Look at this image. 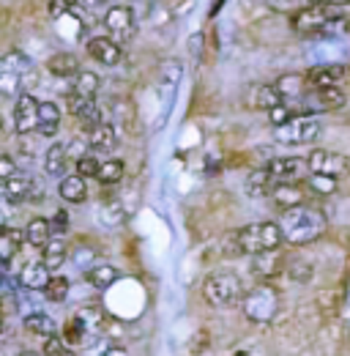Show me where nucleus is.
Returning a JSON list of instances; mask_svg holds the SVG:
<instances>
[{"instance_id": "obj_1", "label": "nucleus", "mask_w": 350, "mask_h": 356, "mask_svg": "<svg viewBox=\"0 0 350 356\" xmlns=\"http://www.w3.org/2000/svg\"><path fill=\"white\" fill-rule=\"evenodd\" d=\"M282 233H285V241L293 244V247H306L312 241H317L323 233H326V217L312 209V206H296V209H288L282 214Z\"/></svg>"}, {"instance_id": "obj_2", "label": "nucleus", "mask_w": 350, "mask_h": 356, "mask_svg": "<svg viewBox=\"0 0 350 356\" xmlns=\"http://www.w3.org/2000/svg\"><path fill=\"white\" fill-rule=\"evenodd\" d=\"M345 14L348 8L345 6H323V3H309L306 8H299L293 17H290V25L296 33L301 36H323L328 28L345 22Z\"/></svg>"}, {"instance_id": "obj_3", "label": "nucleus", "mask_w": 350, "mask_h": 356, "mask_svg": "<svg viewBox=\"0 0 350 356\" xmlns=\"http://www.w3.org/2000/svg\"><path fill=\"white\" fill-rule=\"evenodd\" d=\"M235 250L244 255H262V252H276L285 241L282 225L279 222H252L241 227L235 236Z\"/></svg>"}, {"instance_id": "obj_4", "label": "nucleus", "mask_w": 350, "mask_h": 356, "mask_svg": "<svg viewBox=\"0 0 350 356\" xmlns=\"http://www.w3.org/2000/svg\"><path fill=\"white\" fill-rule=\"evenodd\" d=\"M203 296H206V302L211 307L230 310V307H238L247 293H244V285H241L238 274H233V271H214L203 282Z\"/></svg>"}, {"instance_id": "obj_5", "label": "nucleus", "mask_w": 350, "mask_h": 356, "mask_svg": "<svg viewBox=\"0 0 350 356\" xmlns=\"http://www.w3.org/2000/svg\"><path fill=\"white\" fill-rule=\"evenodd\" d=\"M241 310H244V315L252 323H271L274 315L279 312V293H276V288H271L268 282L255 285L252 291H247V296L241 302Z\"/></svg>"}, {"instance_id": "obj_6", "label": "nucleus", "mask_w": 350, "mask_h": 356, "mask_svg": "<svg viewBox=\"0 0 350 356\" xmlns=\"http://www.w3.org/2000/svg\"><path fill=\"white\" fill-rule=\"evenodd\" d=\"M274 137L282 145H306L320 137V121L315 115H296L293 121L274 127Z\"/></svg>"}, {"instance_id": "obj_7", "label": "nucleus", "mask_w": 350, "mask_h": 356, "mask_svg": "<svg viewBox=\"0 0 350 356\" xmlns=\"http://www.w3.org/2000/svg\"><path fill=\"white\" fill-rule=\"evenodd\" d=\"M104 28L112 42H118V44L131 42L137 33V17H134L131 6H110L104 14Z\"/></svg>"}, {"instance_id": "obj_8", "label": "nucleus", "mask_w": 350, "mask_h": 356, "mask_svg": "<svg viewBox=\"0 0 350 356\" xmlns=\"http://www.w3.org/2000/svg\"><path fill=\"white\" fill-rule=\"evenodd\" d=\"M340 107H345V93L340 88H309L301 99L299 113L317 115V113H334Z\"/></svg>"}, {"instance_id": "obj_9", "label": "nucleus", "mask_w": 350, "mask_h": 356, "mask_svg": "<svg viewBox=\"0 0 350 356\" xmlns=\"http://www.w3.org/2000/svg\"><path fill=\"white\" fill-rule=\"evenodd\" d=\"M306 162H309V170H312V173H320V176L340 178L350 173V159L345 154H337V151L315 148V151L306 156Z\"/></svg>"}, {"instance_id": "obj_10", "label": "nucleus", "mask_w": 350, "mask_h": 356, "mask_svg": "<svg viewBox=\"0 0 350 356\" xmlns=\"http://www.w3.org/2000/svg\"><path fill=\"white\" fill-rule=\"evenodd\" d=\"M31 69H33V63H31V58H28L25 52H17V49L6 52V55H3V60H0L3 90H6V93H11V90H14V83H22V77H25Z\"/></svg>"}, {"instance_id": "obj_11", "label": "nucleus", "mask_w": 350, "mask_h": 356, "mask_svg": "<svg viewBox=\"0 0 350 356\" xmlns=\"http://www.w3.org/2000/svg\"><path fill=\"white\" fill-rule=\"evenodd\" d=\"M39 110H42V102H36L31 93H19L17 102H14V127H17V132H39Z\"/></svg>"}, {"instance_id": "obj_12", "label": "nucleus", "mask_w": 350, "mask_h": 356, "mask_svg": "<svg viewBox=\"0 0 350 356\" xmlns=\"http://www.w3.org/2000/svg\"><path fill=\"white\" fill-rule=\"evenodd\" d=\"M274 178L279 181V184H299V181H304L309 178V162L306 159H299V156H276V159H271L268 165H265Z\"/></svg>"}, {"instance_id": "obj_13", "label": "nucleus", "mask_w": 350, "mask_h": 356, "mask_svg": "<svg viewBox=\"0 0 350 356\" xmlns=\"http://www.w3.org/2000/svg\"><path fill=\"white\" fill-rule=\"evenodd\" d=\"M69 113L77 118V124H80L85 132L96 129L99 124H104V118H101V110H99L96 99L80 96V93H74V90H72V96H69Z\"/></svg>"}, {"instance_id": "obj_14", "label": "nucleus", "mask_w": 350, "mask_h": 356, "mask_svg": "<svg viewBox=\"0 0 350 356\" xmlns=\"http://www.w3.org/2000/svg\"><path fill=\"white\" fill-rule=\"evenodd\" d=\"M309 88H337L345 77H348V66L342 63H323V66H315L304 74Z\"/></svg>"}, {"instance_id": "obj_15", "label": "nucleus", "mask_w": 350, "mask_h": 356, "mask_svg": "<svg viewBox=\"0 0 350 356\" xmlns=\"http://www.w3.org/2000/svg\"><path fill=\"white\" fill-rule=\"evenodd\" d=\"M247 104H249L252 110H265V113H271L274 107L285 104V96H282V90L276 88V86L258 83V86H252L249 93H247Z\"/></svg>"}, {"instance_id": "obj_16", "label": "nucleus", "mask_w": 350, "mask_h": 356, "mask_svg": "<svg viewBox=\"0 0 350 356\" xmlns=\"http://www.w3.org/2000/svg\"><path fill=\"white\" fill-rule=\"evenodd\" d=\"M88 55H90L96 63H101V66H115V63L124 58L121 44L112 42L110 36H96V39H90V42H88Z\"/></svg>"}, {"instance_id": "obj_17", "label": "nucleus", "mask_w": 350, "mask_h": 356, "mask_svg": "<svg viewBox=\"0 0 350 356\" xmlns=\"http://www.w3.org/2000/svg\"><path fill=\"white\" fill-rule=\"evenodd\" d=\"M49 280H52V271L44 261H33L19 271V285L25 291H44L49 285Z\"/></svg>"}, {"instance_id": "obj_18", "label": "nucleus", "mask_w": 350, "mask_h": 356, "mask_svg": "<svg viewBox=\"0 0 350 356\" xmlns=\"http://www.w3.org/2000/svg\"><path fill=\"white\" fill-rule=\"evenodd\" d=\"M276 186H279V181L274 178L268 168H258L247 176V195L249 197H271Z\"/></svg>"}, {"instance_id": "obj_19", "label": "nucleus", "mask_w": 350, "mask_h": 356, "mask_svg": "<svg viewBox=\"0 0 350 356\" xmlns=\"http://www.w3.org/2000/svg\"><path fill=\"white\" fill-rule=\"evenodd\" d=\"M72 156H69V145L63 143H52L44 154V170L47 176H55V178H63L66 176V168H69Z\"/></svg>"}, {"instance_id": "obj_20", "label": "nucleus", "mask_w": 350, "mask_h": 356, "mask_svg": "<svg viewBox=\"0 0 350 356\" xmlns=\"http://www.w3.org/2000/svg\"><path fill=\"white\" fill-rule=\"evenodd\" d=\"M181 72L183 66L178 60H167L162 63V72H159V88H162V96H165V115L170 110V102L175 96V88H178V80H181Z\"/></svg>"}, {"instance_id": "obj_21", "label": "nucleus", "mask_w": 350, "mask_h": 356, "mask_svg": "<svg viewBox=\"0 0 350 356\" xmlns=\"http://www.w3.org/2000/svg\"><path fill=\"white\" fill-rule=\"evenodd\" d=\"M33 184H36L33 178L17 173V176H11L8 181H3V197H6L8 203H22V200H31Z\"/></svg>"}, {"instance_id": "obj_22", "label": "nucleus", "mask_w": 350, "mask_h": 356, "mask_svg": "<svg viewBox=\"0 0 350 356\" xmlns=\"http://www.w3.org/2000/svg\"><path fill=\"white\" fill-rule=\"evenodd\" d=\"M47 69H49V74H55V77H60V80H66V77H77L83 69H80V60L72 55V52H58V55H52L49 60H47Z\"/></svg>"}, {"instance_id": "obj_23", "label": "nucleus", "mask_w": 350, "mask_h": 356, "mask_svg": "<svg viewBox=\"0 0 350 356\" xmlns=\"http://www.w3.org/2000/svg\"><path fill=\"white\" fill-rule=\"evenodd\" d=\"M271 200L282 209V211H288V209H296V206H304V189L299 186V184H279L276 189H274V195H271Z\"/></svg>"}, {"instance_id": "obj_24", "label": "nucleus", "mask_w": 350, "mask_h": 356, "mask_svg": "<svg viewBox=\"0 0 350 356\" xmlns=\"http://www.w3.org/2000/svg\"><path fill=\"white\" fill-rule=\"evenodd\" d=\"M58 192H60V197L66 200V203H85L88 200V184L83 176H63L60 178V186H58Z\"/></svg>"}, {"instance_id": "obj_25", "label": "nucleus", "mask_w": 350, "mask_h": 356, "mask_svg": "<svg viewBox=\"0 0 350 356\" xmlns=\"http://www.w3.org/2000/svg\"><path fill=\"white\" fill-rule=\"evenodd\" d=\"M115 143H118V137H115V129H112V124H110V121H104V124H99L96 129H90V132H88V145H90L93 151L110 154V151L115 148Z\"/></svg>"}, {"instance_id": "obj_26", "label": "nucleus", "mask_w": 350, "mask_h": 356, "mask_svg": "<svg viewBox=\"0 0 350 356\" xmlns=\"http://www.w3.org/2000/svg\"><path fill=\"white\" fill-rule=\"evenodd\" d=\"M52 236H55V230H52V222L49 220H44V217H33L28 227H25V238H28V244L31 247H47L49 241H52Z\"/></svg>"}, {"instance_id": "obj_27", "label": "nucleus", "mask_w": 350, "mask_h": 356, "mask_svg": "<svg viewBox=\"0 0 350 356\" xmlns=\"http://www.w3.org/2000/svg\"><path fill=\"white\" fill-rule=\"evenodd\" d=\"M85 280L96 288V291H107V288H112V285L121 280V271H118L115 266H110V264H101V266L88 268Z\"/></svg>"}, {"instance_id": "obj_28", "label": "nucleus", "mask_w": 350, "mask_h": 356, "mask_svg": "<svg viewBox=\"0 0 350 356\" xmlns=\"http://www.w3.org/2000/svg\"><path fill=\"white\" fill-rule=\"evenodd\" d=\"M22 241H28L22 230H17V227H3V236H0V258H3L6 266H8L11 258L22 250Z\"/></svg>"}, {"instance_id": "obj_29", "label": "nucleus", "mask_w": 350, "mask_h": 356, "mask_svg": "<svg viewBox=\"0 0 350 356\" xmlns=\"http://www.w3.org/2000/svg\"><path fill=\"white\" fill-rule=\"evenodd\" d=\"M60 129V110L55 102H42L39 110V134L42 137H55Z\"/></svg>"}, {"instance_id": "obj_30", "label": "nucleus", "mask_w": 350, "mask_h": 356, "mask_svg": "<svg viewBox=\"0 0 350 356\" xmlns=\"http://www.w3.org/2000/svg\"><path fill=\"white\" fill-rule=\"evenodd\" d=\"M66 255H69V247L60 236H52V241L44 247V264L49 266V271H58V268L66 264Z\"/></svg>"}, {"instance_id": "obj_31", "label": "nucleus", "mask_w": 350, "mask_h": 356, "mask_svg": "<svg viewBox=\"0 0 350 356\" xmlns=\"http://www.w3.org/2000/svg\"><path fill=\"white\" fill-rule=\"evenodd\" d=\"M22 326L31 332V334H39V337H52L55 334V321L44 312H28Z\"/></svg>"}, {"instance_id": "obj_32", "label": "nucleus", "mask_w": 350, "mask_h": 356, "mask_svg": "<svg viewBox=\"0 0 350 356\" xmlns=\"http://www.w3.org/2000/svg\"><path fill=\"white\" fill-rule=\"evenodd\" d=\"M282 268V261L276 252H262V255H252V271L260 277V280H268L274 277L276 271Z\"/></svg>"}, {"instance_id": "obj_33", "label": "nucleus", "mask_w": 350, "mask_h": 356, "mask_svg": "<svg viewBox=\"0 0 350 356\" xmlns=\"http://www.w3.org/2000/svg\"><path fill=\"white\" fill-rule=\"evenodd\" d=\"M121 178H124V162H121V159H107V162H101L99 176H96L99 184L112 186V184H118Z\"/></svg>"}, {"instance_id": "obj_34", "label": "nucleus", "mask_w": 350, "mask_h": 356, "mask_svg": "<svg viewBox=\"0 0 350 356\" xmlns=\"http://www.w3.org/2000/svg\"><path fill=\"white\" fill-rule=\"evenodd\" d=\"M101 86V80H99V74L96 72H80L77 77H74V93H80V96H88V99H96V90Z\"/></svg>"}, {"instance_id": "obj_35", "label": "nucleus", "mask_w": 350, "mask_h": 356, "mask_svg": "<svg viewBox=\"0 0 350 356\" xmlns=\"http://www.w3.org/2000/svg\"><path fill=\"white\" fill-rule=\"evenodd\" d=\"M124 220H126V211H124V206L118 200H110V203H104L99 209V222L104 225V227H115V225H121Z\"/></svg>"}, {"instance_id": "obj_36", "label": "nucleus", "mask_w": 350, "mask_h": 356, "mask_svg": "<svg viewBox=\"0 0 350 356\" xmlns=\"http://www.w3.org/2000/svg\"><path fill=\"white\" fill-rule=\"evenodd\" d=\"M69 288H72V282L66 280V277H60V274H52V280H49V285L44 288V296L49 299V302H66V296H69Z\"/></svg>"}, {"instance_id": "obj_37", "label": "nucleus", "mask_w": 350, "mask_h": 356, "mask_svg": "<svg viewBox=\"0 0 350 356\" xmlns=\"http://www.w3.org/2000/svg\"><path fill=\"white\" fill-rule=\"evenodd\" d=\"M74 318L80 321V326L85 329L88 334H96V332H101V326H104V315L96 310V307H83Z\"/></svg>"}, {"instance_id": "obj_38", "label": "nucleus", "mask_w": 350, "mask_h": 356, "mask_svg": "<svg viewBox=\"0 0 350 356\" xmlns=\"http://www.w3.org/2000/svg\"><path fill=\"white\" fill-rule=\"evenodd\" d=\"M88 337H90V334L80 326V321H77V318H72V321L66 323V329H63V340H66V346H69V348H80Z\"/></svg>"}, {"instance_id": "obj_39", "label": "nucleus", "mask_w": 350, "mask_h": 356, "mask_svg": "<svg viewBox=\"0 0 350 356\" xmlns=\"http://www.w3.org/2000/svg\"><path fill=\"white\" fill-rule=\"evenodd\" d=\"M306 186H309L312 192H317V195H334V192H337V178L320 176V173H309Z\"/></svg>"}, {"instance_id": "obj_40", "label": "nucleus", "mask_w": 350, "mask_h": 356, "mask_svg": "<svg viewBox=\"0 0 350 356\" xmlns=\"http://www.w3.org/2000/svg\"><path fill=\"white\" fill-rule=\"evenodd\" d=\"M74 168H77V176L96 178V176H99V168H101V162H99L93 154H85V156H80V159L74 162Z\"/></svg>"}, {"instance_id": "obj_41", "label": "nucleus", "mask_w": 350, "mask_h": 356, "mask_svg": "<svg viewBox=\"0 0 350 356\" xmlns=\"http://www.w3.org/2000/svg\"><path fill=\"white\" fill-rule=\"evenodd\" d=\"M66 340L63 337H58V334H52V337H44V354L47 356H66Z\"/></svg>"}, {"instance_id": "obj_42", "label": "nucleus", "mask_w": 350, "mask_h": 356, "mask_svg": "<svg viewBox=\"0 0 350 356\" xmlns=\"http://www.w3.org/2000/svg\"><path fill=\"white\" fill-rule=\"evenodd\" d=\"M288 271H290V277H293L296 282H309V277H312V266L304 264V261H293Z\"/></svg>"}, {"instance_id": "obj_43", "label": "nucleus", "mask_w": 350, "mask_h": 356, "mask_svg": "<svg viewBox=\"0 0 350 356\" xmlns=\"http://www.w3.org/2000/svg\"><path fill=\"white\" fill-rule=\"evenodd\" d=\"M49 222H52V230H55V236H63V233L69 230V214L60 209V211H55V217H52Z\"/></svg>"}, {"instance_id": "obj_44", "label": "nucleus", "mask_w": 350, "mask_h": 356, "mask_svg": "<svg viewBox=\"0 0 350 356\" xmlns=\"http://www.w3.org/2000/svg\"><path fill=\"white\" fill-rule=\"evenodd\" d=\"M11 176H17V165H14V159L8 154H3L0 156V181H8Z\"/></svg>"}, {"instance_id": "obj_45", "label": "nucleus", "mask_w": 350, "mask_h": 356, "mask_svg": "<svg viewBox=\"0 0 350 356\" xmlns=\"http://www.w3.org/2000/svg\"><path fill=\"white\" fill-rule=\"evenodd\" d=\"M69 0H49V17L52 19H60L63 14H69Z\"/></svg>"}, {"instance_id": "obj_46", "label": "nucleus", "mask_w": 350, "mask_h": 356, "mask_svg": "<svg viewBox=\"0 0 350 356\" xmlns=\"http://www.w3.org/2000/svg\"><path fill=\"white\" fill-rule=\"evenodd\" d=\"M309 3H323V6H350V0H309Z\"/></svg>"}, {"instance_id": "obj_47", "label": "nucleus", "mask_w": 350, "mask_h": 356, "mask_svg": "<svg viewBox=\"0 0 350 356\" xmlns=\"http://www.w3.org/2000/svg\"><path fill=\"white\" fill-rule=\"evenodd\" d=\"M101 356H129V354H126L124 348H107V351H104Z\"/></svg>"}, {"instance_id": "obj_48", "label": "nucleus", "mask_w": 350, "mask_h": 356, "mask_svg": "<svg viewBox=\"0 0 350 356\" xmlns=\"http://www.w3.org/2000/svg\"><path fill=\"white\" fill-rule=\"evenodd\" d=\"M107 0H83V8H96V6H104Z\"/></svg>"}, {"instance_id": "obj_49", "label": "nucleus", "mask_w": 350, "mask_h": 356, "mask_svg": "<svg viewBox=\"0 0 350 356\" xmlns=\"http://www.w3.org/2000/svg\"><path fill=\"white\" fill-rule=\"evenodd\" d=\"M222 3H224V0H214V6H211V17H214L219 8H222Z\"/></svg>"}, {"instance_id": "obj_50", "label": "nucleus", "mask_w": 350, "mask_h": 356, "mask_svg": "<svg viewBox=\"0 0 350 356\" xmlns=\"http://www.w3.org/2000/svg\"><path fill=\"white\" fill-rule=\"evenodd\" d=\"M19 356H47V354H39V351H22Z\"/></svg>"}, {"instance_id": "obj_51", "label": "nucleus", "mask_w": 350, "mask_h": 356, "mask_svg": "<svg viewBox=\"0 0 350 356\" xmlns=\"http://www.w3.org/2000/svg\"><path fill=\"white\" fill-rule=\"evenodd\" d=\"M345 33H350V19L345 22Z\"/></svg>"}, {"instance_id": "obj_52", "label": "nucleus", "mask_w": 350, "mask_h": 356, "mask_svg": "<svg viewBox=\"0 0 350 356\" xmlns=\"http://www.w3.org/2000/svg\"><path fill=\"white\" fill-rule=\"evenodd\" d=\"M348 55H350V49H348Z\"/></svg>"}]
</instances>
